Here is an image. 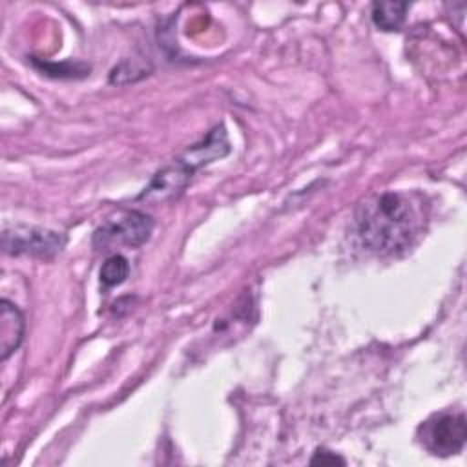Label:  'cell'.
<instances>
[{
  "label": "cell",
  "mask_w": 467,
  "mask_h": 467,
  "mask_svg": "<svg viewBox=\"0 0 467 467\" xmlns=\"http://www.w3.org/2000/svg\"><path fill=\"white\" fill-rule=\"evenodd\" d=\"M99 275H100L102 286H106V288L117 286V285L124 283L126 277L130 275V263L124 255L113 254L102 263Z\"/></svg>",
  "instance_id": "9"
},
{
  "label": "cell",
  "mask_w": 467,
  "mask_h": 467,
  "mask_svg": "<svg viewBox=\"0 0 467 467\" xmlns=\"http://www.w3.org/2000/svg\"><path fill=\"white\" fill-rule=\"evenodd\" d=\"M153 232V219L139 210H130L119 217L108 219L102 226L93 232V246L97 250H109L111 246H142Z\"/></svg>",
  "instance_id": "2"
},
{
  "label": "cell",
  "mask_w": 467,
  "mask_h": 467,
  "mask_svg": "<svg viewBox=\"0 0 467 467\" xmlns=\"http://www.w3.org/2000/svg\"><path fill=\"white\" fill-rule=\"evenodd\" d=\"M409 5L405 2H374L370 18L381 31H398L407 16Z\"/></svg>",
  "instance_id": "8"
},
{
  "label": "cell",
  "mask_w": 467,
  "mask_h": 467,
  "mask_svg": "<svg viewBox=\"0 0 467 467\" xmlns=\"http://www.w3.org/2000/svg\"><path fill=\"white\" fill-rule=\"evenodd\" d=\"M190 177H192V171H188L179 162H175L173 166H166L153 175V179L139 195V199L150 201V202L171 201L182 193V190L190 182Z\"/></svg>",
  "instance_id": "6"
},
{
  "label": "cell",
  "mask_w": 467,
  "mask_h": 467,
  "mask_svg": "<svg viewBox=\"0 0 467 467\" xmlns=\"http://www.w3.org/2000/svg\"><path fill=\"white\" fill-rule=\"evenodd\" d=\"M230 151V142L226 137V128L223 124L215 126L201 142L190 146L177 162L188 171H195L201 166H206L217 159H223Z\"/></svg>",
  "instance_id": "5"
},
{
  "label": "cell",
  "mask_w": 467,
  "mask_h": 467,
  "mask_svg": "<svg viewBox=\"0 0 467 467\" xmlns=\"http://www.w3.org/2000/svg\"><path fill=\"white\" fill-rule=\"evenodd\" d=\"M361 244L379 255L407 250L423 230V206L412 193L383 192L367 199L356 213Z\"/></svg>",
  "instance_id": "1"
},
{
  "label": "cell",
  "mask_w": 467,
  "mask_h": 467,
  "mask_svg": "<svg viewBox=\"0 0 467 467\" xmlns=\"http://www.w3.org/2000/svg\"><path fill=\"white\" fill-rule=\"evenodd\" d=\"M336 463L345 465L347 462H345V458H341L336 452L327 451V449H316L314 456L310 458V465H336Z\"/></svg>",
  "instance_id": "10"
},
{
  "label": "cell",
  "mask_w": 467,
  "mask_h": 467,
  "mask_svg": "<svg viewBox=\"0 0 467 467\" xmlns=\"http://www.w3.org/2000/svg\"><path fill=\"white\" fill-rule=\"evenodd\" d=\"M423 445L436 456H451L463 449L467 438V423L462 412L458 414H438L425 421Z\"/></svg>",
  "instance_id": "4"
},
{
  "label": "cell",
  "mask_w": 467,
  "mask_h": 467,
  "mask_svg": "<svg viewBox=\"0 0 467 467\" xmlns=\"http://www.w3.org/2000/svg\"><path fill=\"white\" fill-rule=\"evenodd\" d=\"M64 244L66 237L47 228L15 224L11 228H5L2 234L4 252L11 255H35L49 259L62 252Z\"/></svg>",
  "instance_id": "3"
},
{
  "label": "cell",
  "mask_w": 467,
  "mask_h": 467,
  "mask_svg": "<svg viewBox=\"0 0 467 467\" xmlns=\"http://www.w3.org/2000/svg\"><path fill=\"white\" fill-rule=\"evenodd\" d=\"M26 321L20 308L9 299L0 301V359L5 361L24 339Z\"/></svg>",
  "instance_id": "7"
}]
</instances>
